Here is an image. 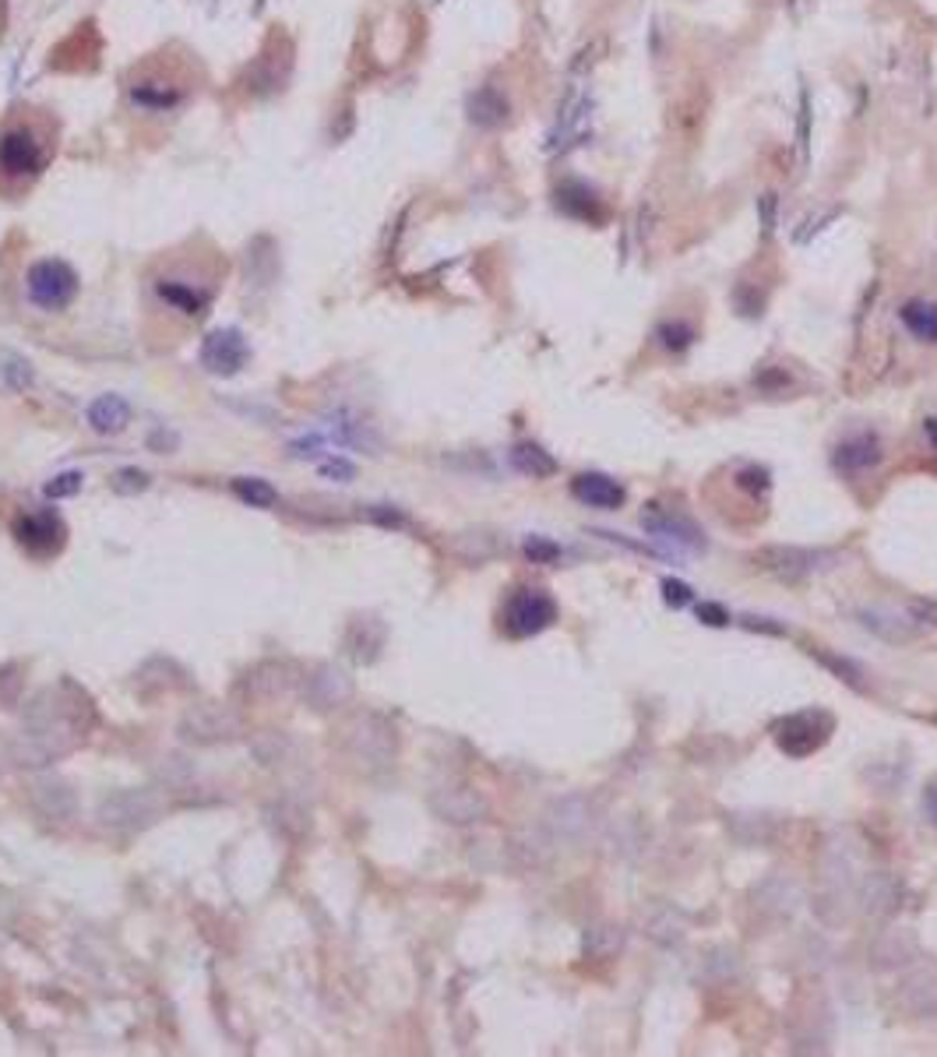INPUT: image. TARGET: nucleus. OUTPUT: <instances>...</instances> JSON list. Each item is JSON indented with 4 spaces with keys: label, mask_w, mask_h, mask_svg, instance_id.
Returning a JSON list of instances; mask_svg holds the SVG:
<instances>
[{
    "label": "nucleus",
    "mask_w": 937,
    "mask_h": 1057,
    "mask_svg": "<svg viewBox=\"0 0 937 1057\" xmlns=\"http://www.w3.org/2000/svg\"><path fill=\"white\" fill-rule=\"evenodd\" d=\"M95 727V708L89 694L60 681L32 694L19 730L8 737V759L19 768H46L50 762L82 748V740Z\"/></svg>",
    "instance_id": "1"
},
{
    "label": "nucleus",
    "mask_w": 937,
    "mask_h": 1057,
    "mask_svg": "<svg viewBox=\"0 0 937 1057\" xmlns=\"http://www.w3.org/2000/svg\"><path fill=\"white\" fill-rule=\"evenodd\" d=\"M57 152V128L46 114L19 109L0 124V195L19 198L36 184Z\"/></svg>",
    "instance_id": "2"
},
{
    "label": "nucleus",
    "mask_w": 937,
    "mask_h": 1057,
    "mask_svg": "<svg viewBox=\"0 0 937 1057\" xmlns=\"http://www.w3.org/2000/svg\"><path fill=\"white\" fill-rule=\"evenodd\" d=\"M342 748L363 768H385L395 759V730L380 716L363 713L342 730Z\"/></svg>",
    "instance_id": "3"
},
{
    "label": "nucleus",
    "mask_w": 937,
    "mask_h": 1057,
    "mask_svg": "<svg viewBox=\"0 0 937 1057\" xmlns=\"http://www.w3.org/2000/svg\"><path fill=\"white\" fill-rule=\"evenodd\" d=\"M159 814H163V800L155 790H117L99 803V822L120 832L149 829L159 822Z\"/></svg>",
    "instance_id": "4"
},
{
    "label": "nucleus",
    "mask_w": 937,
    "mask_h": 1057,
    "mask_svg": "<svg viewBox=\"0 0 937 1057\" xmlns=\"http://www.w3.org/2000/svg\"><path fill=\"white\" fill-rule=\"evenodd\" d=\"M78 293V275L63 261H39L28 272V296L46 310L68 307Z\"/></svg>",
    "instance_id": "5"
},
{
    "label": "nucleus",
    "mask_w": 937,
    "mask_h": 1057,
    "mask_svg": "<svg viewBox=\"0 0 937 1057\" xmlns=\"http://www.w3.org/2000/svg\"><path fill=\"white\" fill-rule=\"evenodd\" d=\"M353 698V677L339 670L336 662H317L304 677V702L314 713H336Z\"/></svg>",
    "instance_id": "6"
},
{
    "label": "nucleus",
    "mask_w": 937,
    "mask_h": 1057,
    "mask_svg": "<svg viewBox=\"0 0 937 1057\" xmlns=\"http://www.w3.org/2000/svg\"><path fill=\"white\" fill-rule=\"evenodd\" d=\"M553 621H558V607H553V599L539 589H526L512 596V603L504 610V627L512 631L515 638H529L539 635V631H547Z\"/></svg>",
    "instance_id": "7"
},
{
    "label": "nucleus",
    "mask_w": 937,
    "mask_h": 1057,
    "mask_svg": "<svg viewBox=\"0 0 937 1057\" xmlns=\"http://www.w3.org/2000/svg\"><path fill=\"white\" fill-rule=\"evenodd\" d=\"M184 740L195 744H222V740L241 737V719L222 705H195L180 723Z\"/></svg>",
    "instance_id": "8"
},
{
    "label": "nucleus",
    "mask_w": 937,
    "mask_h": 1057,
    "mask_svg": "<svg viewBox=\"0 0 937 1057\" xmlns=\"http://www.w3.org/2000/svg\"><path fill=\"white\" fill-rule=\"evenodd\" d=\"M184 96H187V74L180 71H169L163 78L155 68H145L131 85L134 106H149V109H173Z\"/></svg>",
    "instance_id": "9"
},
{
    "label": "nucleus",
    "mask_w": 937,
    "mask_h": 1057,
    "mask_svg": "<svg viewBox=\"0 0 937 1057\" xmlns=\"http://www.w3.org/2000/svg\"><path fill=\"white\" fill-rule=\"evenodd\" d=\"M28 800H32V808H36L43 818H50V822H71V818L78 814V794L71 790L68 779H57V776L32 783Z\"/></svg>",
    "instance_id": "10"
},
{
    "label": "nucleus",
    "mask_w": 937,
    "mask_h": 1057,
    "mask_svg": "<svg viewBox=\"0 0 937 1057\" xmlns=\"http://www.w3.org/2000/svg\"><path fill=\"white\" fill-rule=\"evenodd\" d=\"M824 737H829V719L821 713L789 716L780 727V748L793 754V759H804V754H811L815 748L824 744Z\"/></svg>",
    "instance_id": "11"
},
{
    "label": "nucleus",
    "mask_w": 937,
    "mask_h": 1057,
    "mask_svg": "<svg viewBox=\"0 0 937 1057\" xmlns=\"http://www.w3.org/2000/svg\"><path fill=\"white\" fill-rule=\"evenodd\" d=\"M201 364L212 374H236L247 364V342L241 331H212L201 345Z\"/></svg>",
    "instance_id": "12"
},
{
    "label": "nucleus",
    "mask_w": 937,
    "mask_h": 1057,
    "mask_svg": "<svg viewBox=\"0 0 937 1057\" xmlns=\"http://www.w3.org/2000/svg\"><path fill=\"white\" fill-rule=\"evenodd\" d=\"M602 195L596 191L593 184H585L578 177H567L553 187V201H558V209L571 219H582V223H596L602 219Z\"/></svg>",
    "instance_id": "13"
},
{
    "label": "nucleus",
    "mask_w": 937,
    "mask_h": 1057,
    "mask_svg": "<svg viewBox=\"0 0 937 1057\" xmlns=\"http://www.w3.org/2000/svg\"><path fill=\"white\" fill-rule=\"evenodd\" d=\"M14 536H19V543L32 550V554H50V550L63 543V522L54 512H36L14 522Z\"/></svg>",
    "instance_id": "14"
},
{
    "label": "nucleus",
    "mask_w": 937,
    "mask_h": 1057,
    "mask_svg": "<svg viewBox=\"0 0 937 1057\" xmlns=\"http://www.w3.org/2000/svg\"><path fill=\"white\" fill-rule=\"evenodd\" d=\"M571 491L582 504H589V508H602V512H613L621 508L628 491L613 477H602V472H582V477L571 483Z\"/></svg>",
    "instance_id": "15"
},
{
    "label": "nucleus",
    "mask_w": 937,
    "mask_h": 1057,
    "mask_svg": "<svg viewBox=\"0 0 937 1057\" xmlns=\"http://www.w3.org/2000/svg\"><path fill=\"white\" fill-rule=\"evenodd\" d=\"M881 462V445L875 434H856L835 448V466L846 472H860Z\"/></svg>",
    "instance_id": "16"
},
{
    "label": "nucleus",
    "mask_w": 937,
    "mask_h": 1057,
    "mask_svg": "<svg viewBox=\"0 0 937 1057\" xmlns=\"http://www.w3.org/2000/svg\"><path fill=\"white\" fill-rule=\"evenodd\" d=\"M645 532L659 536V540L666 543H677L680 550H702L705 540H702V532H698L691 522H684V518H666V515H648L645 518Z\"/></svg>",
    "instance_id": "17"
},
{
    "label": "nucleus",
    "mask_w": 937,
    "mask_h": 1057,
    "mask_svg": "<svg viewBox=\"0 0 937 1057\" xmlns=\"http://www.w3.org/2000/svg\"><path fill=\"white\" fill-rule=\"evenodd\" d=\"M89 423L95 434H120L131 423V406L120 396H103L89 406Z\"/></svg>",
    "instance_id": "18"
},
{
    "label": "nucleus",
    "mask_w": 937,
    "mask_h": 1057,
    "mask_svg": "<svg viewBox=\"0 0 937 1057\" xmlns=\"http://www.w3.org/2000/svg\"><path fill=\"white\" fill-rule=\"evenodd\" d=\"M899 318L916 342H927V345L937 342V304L934 300H910V304H902Z\"/></svg>",
    "instance_id": "19"
},
{
    "label": "nucleus",
    "mask_w": 937,
    "mask_h": 1057,
    "mask_svg": "<svg viewBox=\"0 0 937 1057\" xmlns=\"http://www.w3.org/2000/svg\"><path fill=\"white\" fill-rule=\"evenodd\" d=\"M512 466L522 472V477H532V480H543V477H550V472H558V462H553L539 445H515Z\"/></svg>",
    "instance_id": "20"
},
{
    "label": "nucleus",
    "mask_w": 937,
    "mask_h": 1057,
    "mask_svg": "<svg viewBox=\"0 0 937 1057\" xmlns=\"http://www.w3.org/2000/svg\"><path fill=\"white\" fill-rule=\"evenodd\" d=\"M233 494L241 497L244 504H250V508H272V504L279 501V491L268 480H258V477H241V480H233Z\"/></svg>",
    "instance_id": "21"
},
{
    "label": "nucleus",
    "mask_w": 937,
    "mask_h": 1057,
    "mask_svg": "<svg viewBox=\"0 0 937 1057\" xmlns=\"http://www.w3.org/2000/svg\"><path fill=\"white\" fill-rule=\"evenodd\" d=\"M159 296H163L166 304H173L177 310H184V314H198L204 307V296L198 290L184 286V282H159Z\"/></svg>",
    "instance_id": "22"
},
{
    "label": "nucleus",
    "mask_w": 937,
    "mask_h": 1057,
    "mask_svg": "<svg viewBox=\"0 0 937 1057\" xmlns=\"http://www.w3.org/2000/svg\"><path fill=\"white\" fill-rule=\"evenodd\" d=\"M476 99H483V106H480V103H472V120H476V124H487V128H494V124H501V120L507 117V99L501 96V92L483 89Z\"/></svg>",
    "instance_id": "23"
},
{
    "label": "nucleus",
    "mask_w": 937,
    "mask_h": 1057,
    "mask_svg": "<svg viewBox=\"0 0 937 1057\" xmlns=\"http://www.w3.org/2000/svg\"><path fill=\"white\" fill-rule=\"evenodd\" d=\"M656 336H659V342H663L670 353H680V350H688V345H691V336H694V331H691L684 321H663Z\"/></svg>",
    "instance_id": "24"
},
{
    "label": "nucleus",
    "mask_w": 937,
    "mask_h": 1057,
    "mask_svg": "<svg viewBox=\"0 0 937 1057\" xmlns=\"http://www.w3.org/2000/svg\"><path fill=\"white\" fill-rule=\"evenodd\" d=\"M82 472H60V477H54L50 483H46V497H74L78 491H82Z\"/></svg>",
    "instance_id": "25"
},
{
    "label": "nucleus",
    "mask_w": 937,
    "mask_h": 1057,
    "mask_svg": "<svg viewBox=\"0 0 937 1057\" xmlns=\"http://www.w3.org/2000/svg\"><path fill=\"white\" fill-rule=\"evenodd\" d=\"M145 486H149V477L141 469H120L114 480L117 494H138V491H145Z\"/></svg>",
    "instance_id": "26"
},
{
    "label": "nucleus",
    "mask_w": 937,
    "mask_h": 1057,
    "mask_svg": "<svg viewBox=\"0 0 937 1057\" xmlns=\"http://www.w3.org/2000/svg\"><path fill=\"white\" fill-rule=\"evenodd\" d=\"M526 554L532 561H553V557H561V547L550 543V540H539V536H532V540L526 543Z\"/></svg>",
    "instance_id": "27"
},
{
    "label": "nucleus",
    "mask_w": 937,
    "mask_h": 1057,
    "mask_svg": "<svg viewBox=\"0 0 937 1057\" xmlns=\"http://www.w3.org/2000/svg\"><path fill=\"white\" fill-rule=\"evenodd\" d=\"M14 694H19V667H8L0 670V708L14 702Z\"/></svg>",
    "instance_id": "28"
},
{
    "label": "nucleus",
    "mask_w": 937,
    "mask_h": 1057,
    "mask_svg": "<svg viewBox=\"0 0 937 1057\" xmlns=\"http://www.w3.org/2000/svg\"><path fill=\"white\" fill-rule=\"evenodd\" d=\"M663 589H666V603H670V607H684V603H691V589L684 586V582L666 578V582H663Z\"/></svg>",
    "instance_id": "29"
},
{
    "label": "nucleus",
    "mask_w": 937,
    "mask_h": 1057,
    "mask_svg": "<svg viewBox=\"0 0 937 1057\" xmlns=\"http://www.w3.org/2000/svg\"><path fill=\"white\" fill-rule=\"evenodd\" d=\"M698 618H702L705 624L723 627V624H726V610H723V607H698Z\"/></svg>",
    "instance_id": "30"
},
{
    "label": "nucleus",
    "mask_w": 937,
    "mask_h": 1057,
    "mask_svg": "<svg viewBox=\"0 0 937 1057\" xmlns=\"http://www.w3.org/2000/svg\"><path fill=\"white\" fill-rule=\"evenodd\" d=\"M325 472H328V477H339L342 483H345V480H353V466H349V462H342V459H336V462H325Z\"/></svg>",
    "instance_id": "31"
},
{
    "label": "nucleus",
    "mask_w": 937,
    "mask_h": 1057,
    "mask_svg": "<svg viewBox=\"0 0 937 1057\" xmlns=\"http://www.w3.org/2000/svg\"><path fill=\"white\" fill-rule=\"evenodd\" d=\"M371 518H377V522H385V526H402V515L399 512H380V508H374Z\"/></svg>",
    "instance_id": "32"
},
{
    "label": "nucleus",
    "mask_w": 937,
    "mask_h": 1057,
    "mask_svg": "<svg viewBox=\"0 0 937 1057\" xmlns=\"http://www.w3.org/2000/svg\"><path fill=\"white\" fill-rule=\"evenodd\" d=\"M927 814L937 822V783H930V790H927Z\"/></svg>",
    "instance_id": "33"
},
{
    "label": "nucleus",
    "mask_w": 937,
    "mask_h": 1057,
    "mask_svg": "<svg viewBox=\"0 0 937 1057\" xmlns=\"http://www.w3.org/2000/svg\"><path fill=\"white\" fill-rule=\"evenodd\" d=\"M927 434H930V441L937 445V420H927Z\"/></svg>",
    "instance_id": "34"
}]
</instances>
